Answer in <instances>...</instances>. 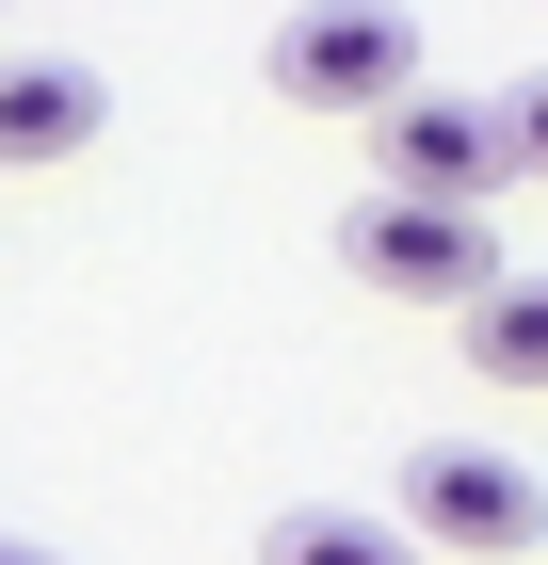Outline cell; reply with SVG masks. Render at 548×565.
<instances>
[{"instance_id":"cell-1","label":"cell","mask_w":548,"mask_h":565,"mask_svg":"<svg viewBox=\"0 0 548 565\" xmlns=\"http://www.w3.org/2000/svg\"><path fill=\"white\" fill-rule=\"evenodd\" d=\"M258 82L291 97V114H404L420 82V17H387V0H339V17H275V49H258Z\"/></svg>"},{"instance_id":"cell-2","label":"cell","mask_w":548,"mask_h":565,"mask_svg":"<svg viewBox=\"0 0 548 565\" xmlns=\"http://www.w3.org/2000/svg\"><path fill=\"white\" fill-rule=\"evenodd\" d=\"M339 259L372 275L387 307H484V291H516V259L484 243V211H420V194H355V211H339Z\"/></svg>"},{"instance_id":"cell-3","label":"cell","mask_w":548,"mask_h":565,"mask_svg":"<svg viewBox=\"0 0 548 565\" xmlns=\"http://www.w3.org/2000/svg\"><path fill=\"white\" fill-rule=\"evenodd\" d=\"M404 533H420V550H533L548 533V484L516 469V452H484V436H420V452H404Z\"/></svg>"},{"instance_id":"cell-4","label":"cell","mask_w":548,"mask_h":565,"mask_svg":"<svg viewBox=\"0 0 548 565\" xmlns=\"http://www.w3.org/2000/svg\"><path fill=\"white\" fill-rule=\"evenodd\" d=\"M516 178V130H501V97H404L372 130V194H420V211H484Z\"/></svg>"},{"instance_id":"cell-5","label":"cell","mask_w":548,"mask_h":565,"mask_svg":"<svg viewBox=\"0 0 548 565\" xmlns=\"http://www.w3.org/2000/svg\"><path fill=\"white\" fill-rule=\"evenodd\" d=\"M97 65H65V49H0V162H82L97 146Z\"/></svg>"},{"instance_id":"cell-6","label":"cell","mask_w":548,"mask_h":565,"mask_svg":"<svg viewBox=\"0 0 548 565\" xmlns=\"http://www.w3.org/2000/svg\"><path fill=\"white\" fill-rule=\"evenodd\" d=\"M258 565H420L404 518H339V501H291V518L258 533Z\"/></svg>"},{"instance_id":"cell-7","label":"cell","mask_w":548,"mask_h":565,"mask_svg":"<svg viewBox=\"0 0 548 565\" xmlns=\"http://www.w3.org/2000/svg\"><path fill=\"white\" fill-rule=\"evenodd\" d=\"M468 355H484V388H548V275L468 307Z\"/></svg>"},{"instance_id":"cell-8","label":"cell","mask_w":548,"mask_h":565,"mask_svg":"<svg viewBox=\"0 0 548 565\" xmlns=\"http://www.w3.org/2000/svg\"><path fill=\"white\" fill-rule=\"evenodd\" d=\"M501 130H516V178H548V65H533V82L501 97Z\"/></svg>"},{"instance_id":"cell-9","label":"cell","mask_w":548,"mask_h":565,"mask_svg":"<svg viewBox=\"0 0 548 565\" xmlns=\"http://www.w3.org/2000/svg\"><path fill=\"white\" fill-rule=\"evenodd\" d=\"M0 565H65V550H33V533H0Z\"/></svg>"}]
</instances>
